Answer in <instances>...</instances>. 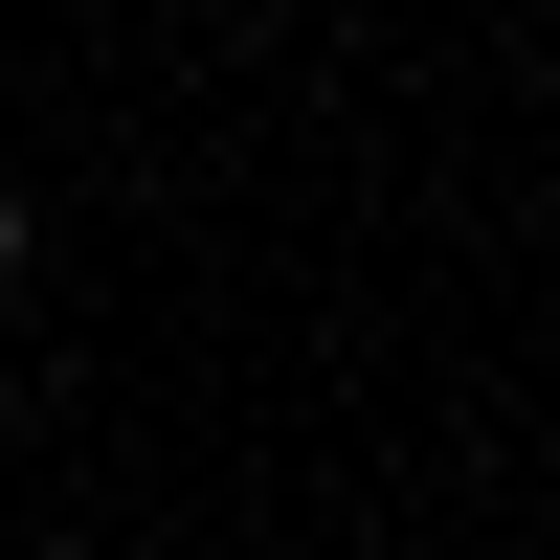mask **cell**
<instances>
[{
	"label": "cell",
	"mask_w": 560,
	"mask_h": 560,
	"mask_svg": "<svg viewBox=\"0 0 560 560\" xmlns=\"http://www.w3.org/2000/svg\"><path fill=\"white\" fill-rule=\"evenodd\" d=\"M0 292H23V202H0Z\"/></svg>",
	"instance_id": "1"
}]
</instances>
